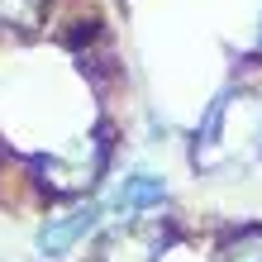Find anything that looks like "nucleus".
<instances>
[{
	"mask_svg": "<svg viewBox=\"0 0 262 262\" xmlns=\"http://www.w3.org/2000/svg\"><path fill=\"white\" fill-rule=\"evenodd\" d=\"M91 224H96V205H81V210L62 214V220H48V224L38 229V253L43 257H62L76 238L91 234Z\"/></svg>",
	"mask_w": 262,
	"mask_h": 262,
	"instance_id": "f257e3e1",
	"label": "nucleus"
},
{
	"mask_svg": "<svg viewBox=\"0 0 262 262\" xmlns=\"http://www.w3.org/2000/svg\"><path fill=\"white\" fill-rule=\"evenodd\" d=\"M162 195H167L162 177H148V172H138V177H124V186L115 191V210H119V214H138V210L158 205Z\"/></svg>",
	"mask_w": 262,
	"mask_h": 262,
	"instance_id": "f03ea898",
	"label": "nucleus"
}]
</instances>
